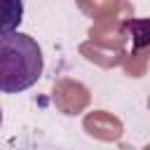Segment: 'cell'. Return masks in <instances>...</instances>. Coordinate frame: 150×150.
I'll use <instances>...</instances> for the list:
<instances>
[{"instance_id":"1","label":"cell","mask_w":150,"mask_h":150,"mask_svg":"<svg viewBox=\"0 0 150 150\" xmlns=\"http://www.w3.org/2000/svg\"><path fill=\"white\" fill-rule=\"evenodd\" d=\"M42 75V49L26 33L0 35V91L16 94Z\"/></svg>"},{"instance_id":"2","label":"cell","mask_w":150,"mask_h":150,"mask_svg":"<svg viewBox=\"0 0 150 150\" xmlns=\"http://www.w3.org/2000/svg\"><path fill=\"white\" fill-rule=\"evenodd\" d=\"M52 96H54V103L56 108L63 112V115H80L89 101H91V94L89 89L77 82V80H70V77H61L54 82V89H52Z\"/></svg>"},{"instance_id":"3","label":"cell","mask_w":150,"mask_h":150,"mask_svg":"<svg viewBox=\"0 0 150 150\" xmlns=\"http://www.w3.org/2000/svg\"><path fill=\"white\" fill-rule=\"evenodd\" d=\"M77 7L94 19V23H122L131 19L134 7L127 0H75Z\"/></svg>"},{"instance_id":"4","label":"cell","mask_w":150,"mask_h":150,"mask_svg":"<svg viewBox=\"0 0 150 150\" xmlns=\"http://www.w3.org/2000/svg\"><path fill=\"white\" fill-rule=\"evenodd\" d=\"M82 127L89 136L98 138V141H105V143H112V141H120L122 138V122L112 115V112H105V110H94V112H87L84 120H82Z\"/></svg>"},{"instance_id":"5","label":"cell","mask_w":150,"mask_h":150,"mask_svg":"<svg viewBox=\"0 0 150 150\" xmlns=\"http://www.w3.org/2000/svg\"><path fill=\"white\" fill-rule=\"evenodd\" d=\"M80 52H82V54H84L89 61H94V63H98V66H103V68L120 66V63L124 61V56H127V52H124V45H112V42H96V40L82 42V45H80Z\"/></svg>"},{"instance_id":"6","label":"cell","mask_w":150,"mask_h":150,"mask_svg":"<svg viewBox=\"0 0 150 150\" xmlns=\"http://www.w3.org/2000/svg\"><path fill=\"white\" fill-rule=\"evenodd\" d=\"M122 30L131 38V52L150 49V19H127L122 21Z\"/></svg>"},{"instance_id":"7","label":"cell","mask_w":150,"mask_h":150,"mask_svg":"<svg viewBox=\"0 0 150 150\" xmlns=\"http://www.w3.org/2000/svg\"><path fill=\"white\" fill-rule=\"evenodd\" d=\"M23 16V2L21 0H0V35L14 33Z\"/></svg>"},{"instance_id":"8","label":"cell","mask_w":150,"mask_h":150,"mask_svg":"<svg viewBox=\"0 0 150 150\" xmlns=\"http://www.w3.org/2000/svg\"><path fill=\"white\" fill-rule=\"evenodd\" d=\"M148 56H150V49H141V52H131V54H127L124 61H122L127 75H131V77H141L143 70H145Z\"/></svg>"},{"instance_id":"9","label":"cell","mask_w":150,"mask_h":150,"mask_svg":"<svg viewBox=\"0 0 150 150\" xmlns=\"http://www.w3.org/2000/svg\"><path fill=\"white\" fill-rule=\"evenodd\" d=\"M143 150H150V145H145V148H143Z\"/></svg>"},{"instance_id":"10","label":"cell","mask_w":150,"mask_h":150,"mask_svg":"<svg viewBox=\"0 0 150 150\" xmlns=\"http://www.w3.org/2000/svg\"><path fill=\"white\" fill-rule=\"evenodd\" d=\"M0 122H2V110H0Z\"/></svg>"},{"instance_id":"11","label":"cell","mask_w":150,"mask_h":150,"mask_svg":"<svg viewBox=\"0 0 150 150\" xmlns=\"http://www.w3.org/2000/svg\"><path fill=\"white\" fill-rule=\"evenodd\" d=\"M148 105H150V98H148Z\"/></svg>"}]
</instances>
